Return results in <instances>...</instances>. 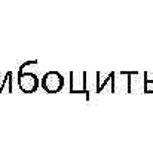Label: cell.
Returning a JSON list of instances; mask_svg holds the SVG:
<instances>
[{
	"instance_id": "6da1fadb",
	"label": "cell",
	"mask_w": 153,
	"mask_h": 160,
	"mask_svg": "<svg viewBox=\"0 0 153 160\" xmlns=\"http://www.w3.org/2000/svg\"><path fill=\"white\" fill-rule=\"evenodd\" d=\"M18 85H19V89L23 92L31 93V92L37 91L39 79L33 73H19V76H18Z\"/></svg>"
},
{
	"instance_id": "7a4b0ae2",
	"label": "cell",
	"mask_w": 153,
	"mask_h": 160,
	"mask_svg": "<svg viewBox=\"0 0 153 160\" xmlns=\"http://www.w3.org/2000/svg\"><path fill=\"white\" fill-rule=\"evenodd\" d=\"M42 86L45 88L46 92H58L62 88V77L60 73L57 71H52L42 79Z\"/></svg>"
}]
</instances>
